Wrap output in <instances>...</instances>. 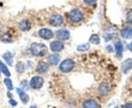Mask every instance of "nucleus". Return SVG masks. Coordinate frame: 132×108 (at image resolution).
<instances>
[{"instance_id":"f257e3e1","label":"nucleus","mask_w":132,"mask_h":108,"mask_svg":"<svg viewBox=\"0 0 132 108\" xmlns=\"http://www.w3.org/2000/svg\"><path fill=\"white\" fill-rule=\"evenodd\" d=\"M30 51L32 54L36 56H44L47 53L48 49L45 45L43 44L34 43L31 45Z\"/></svg>"},{"instance_id":"f03ea898","label":"nucleus","mask_w":132,"mask_h":108,"mask_svg":"<svg viewBox=\"0 0 132 108\" xmlns=\"http://www.w3.org/2000/svg\"><path fill=\"white\" fill-rule=\"evenodd\" d=\"M75 67V62L71 59H66L61 63L60 69L63 73H69Z\"/></svg>"},{"instance_id":"7ed1b4c3","label":"nucleus","mask_w":132,"mask_h":108,"mask_svg":"<svg viewBox=\"0 0 132 108\" xmlns=\"http://www.w3.org/2000/svg\"><path fill=\"white\" fill-rule=\"evenodd\" d=\"M69 20L73 23H78L83 20V14L80 10H72L69 15Z\"/></svg>"},{"instance_id":"20e7f679","label":"nucleus","mask_w":132,"mask_h":108,"mask_svg":"<svg viewBox=\"0 0 132 108\" xmlns=\"http://www.w3.org/2000/svg\"><path fill=\"white\" fill-rule=\"evenodd\" d=\"M44 79L41 77H34L31 78L30 86L32 89H40L44 84Z\"/></svg>"},{"instance_id":"39448f33","label":"nucleus","mask_w":132,"mask_h":108,"mask_svg":"<svg viewBox=\"0 0 132 108\" xmlns=\"http://www.w3.org/2000/svg\"><path fill=\"white\" fill-rule=\"evenodd\" d=\"M63 17L60 14L53 15L49 19V24L53 27L60 26L63 23Z\"/></svg>"},{"instance_id":"423d86ee","label":"nucleus","mask_w":132,"mask_h":108,"mask_svg":"<svg viewBox=\"0 0 132 108\" xmlns=\"http://www.w3.org/2000/svg\"><path fill=\"white\" fill-rule=\"evenodd\" d=\"M38 34L40 37L44 40H50L53 37V32L51 29H42L39 30Z\"/></svg>"},{"instance_id":"0eeeda50","label":"nucleus","mask_w":132,"mask_h":108,"mask_svg":"<svg viewBox=\"0 0 132 108\" xmlns=\"http://www.w3.org/2000/svg\"><path fill=\"white\" fill-rule=\"evenodd\" d=\"M56 36L60 40H67L70 37V32L67 29H60L56 32Z\"/></svg>"},{"instance_id":"6e6552de","label":"nucleus","mask_w":132,"mask_h":108,"mask_svg":"<svg viewBox=\"0 0 132 108\" xmlns=\"http://www.w3.org/2000/svg\"><path fill=\"white\" fill-rule=\"evenodd\" d=\"M121 69L123 73H127L132 69V58H128L125 60L121 64Z\"/></svg>"},{"instance_id":"1a4fd4ad","label":"nucleus","mask_w":132,"mask_h":108,"mask_svg":"<svg viewBox=\"0 0 132 108\" xmlns=\"http://www.w3.org/2000/svg\"><path fill=\"white\" fill-rule=\"evenodd\" d=\"M50 47L52 51L60 52L64 47V44L61 41H54L50 44Z\"/></svg>"},{"instance_id":"9d476101","label":"nucleus","mask_w":132,"mask_h":108,"mask_svg":"<svg viewBox=\"0 0 132 108\" xmlns=\"http://www.w3.org/2000/svg\"><path fill=\"white\" fill-rule=\"evenodd\" d=\"M121 35L124 38L130 39L132 38V28L130 27H126L120 31Z\"/></svg>"},{"instance_id":"9b49d317","label":"nucleus","mask_w":132,"mask_h":108,"mask_svg":"<svg viewBox=\"0 0 132 108\" xmlns=\"http://www.w3.org/2000/svg\"><path fill=\"white\" fill-rule=\"evenodd\" d=\"M16 91H17L18 94L19 96H20V99H21V102L23 104H27L29 100V96L24 91H23L21 89L17 88L16 89Z\"/></svg>"},{"instance_id":"f8f14e48","label":"nucleus","mask_w":132,"mask_h":108,"mask_svg":"<svg viewBox=\"0 0 132 108\" xmlns=\"http://www.w3.org/2000/svg\"><path fill=\"white\" fill-rule=\"evenodd\" d=\"M98 103L93 99L85 100L83 103L84 108H98Z\"/></svg>"},{"instance_id":"ddd939ff","label":"nucleus","mask_w":132,"mask_h":108,"mask_svg":"<svg viewBox=\"0 0 132 108\" xmlns=\"http://www.w3.org/2000/svg\"><path fill=\"white\" fill-rule=\"evenodd\" d=\"M60 60V56L58 54H52V55L49 56L48 58V62L53 65H56L58 64Z\"/></svg>"},{"instance_id":"4468645a","label":"nucleus","mask_w":132,"mask_h":108,"mask_svg":"<svg viewBox=\"0 0 132 108\" xmlns=\"http://www.w3.org/2000/svg\"><path fill=\"white\" fill-rule=\"evenodd\" d=\"M30 27H31V24L28 20H23L19 24V28L22 31H27L30 29Z\"/></svg>"},{"instance_id":"2eb2a0df","label":"nucleus","mask_w":132,"mask_h":108,"mask_svg":"<svg viewBox=\"0 0 132 108\" xmlns=\"http://www.w3.org/2000/svg\"><path fill=\"white\" fill-rule=\"evenodd\" d=\"M49 69L47 63L44 62H40L37 66V71L40 73H45Z\"/></svg>"},{"instance_id":"dca6fc26","label":"nucleus","mask_w":132,"mask_h":108,"mask_svg":"<svg viewBox=\"0 0 132 108\" xmlns=\"http://www.w3.org/2000/svg\"><path fill=\"white\" fill-rule=\"evenodd\" d=\"M109 91H110L109 86L108 85V84L106 83L101 84L98 87L99 93H100V94H101V95H103V96L107 95L108 94Z\"/></svg>"},{"instance_id":"f3484780","label":"nucleus","mask_w":132,"mask_h":108,"mask_svg":"<svg viewBox=\"0 0 132 108\" xmlns=\"http://www.w3.org/2000/svg\"><path fill=\"white\" fill-rule=\"evenodd\" d=\"M115 47L116 50L117 54L118 56H121L123 52V45L120 41H117L115 43Z\"/></svg>"},{"instance_id":"a211bd4d","label":"nucleus","mask_w":132,"mask_h":108,"mask_svg":"<svg viewBox=\"0 0 132 108\" xmlns=\"http://www.w3.org/2000/svg\"><path fill=\"white\" fill-rule=\"evenodd\" d=\"M3 58L7 62V64L9 65L10 66L12 65V63H13V58H12V56L10 52H7L5 53L3 55Z\"/></svg>"},{"instance_id":"6ab92c4d","label":"nucleus","mask_w":132,"mask_h":108,"mask_svg":"<svg viewBox=\"0 0 132 108\" xmlns=\"http://www.w3.org/2000/svg\"><path fill=\"white\" fill-rule=\"evenodd\" d=\"M0 70L7 77H10L11 76V73H10L9 70L8 69V68L5 65V64L3 62H2L1 60H0Z\"/></svg>"},{"instance_id":"aec40b11","label":"nucleus","mask_w":132,"mask_h":108,"mask_svg":"<svg viewBox=\"0 0 132 108\" xmlns=\"http://www.w3.org/2000/svg\"><path fill=\"white\" fill-rule=\"evenodd\" d=\"M89 41L92 44H95V45H98L101 42V40H100V38H99L97 34H94L91 36V37L89 38Z\"/></svg>"},{"instance_id":"412c9836","label":"nucleus","mask_w":132,"mask_h":108,"mask_svg":"<svg viewBox=\"0 0 132 108\" xmlns=\"http://www.w3.org/2000/svg\"><path fill=\"white\" fill-rule=\"evenodd\" d=\"M90 48V45L89 44H82V45H79L77 47V51L78 52H85L87 51V50H89Z\"/></svg>"},{"instance_id":"4be33fe9","label":"nucleus","mask_w":132,"mask_h":108,"mask_svg":"<svg viewBox=\"0 0 132 108\" xmlns=\"http://www.w3.org/2000/svg\"><path fill=\"white\" fill-rule=\"evenodd\" d=\"M16 71L18 72V73H23L25 69V64H24L23 62H20L16 64Z\"/></svg>"},{"instance_id":"5701e85b","label":"nucleus","mask_w":132,"mask_h":108,"mask_svg":"<svg viewBox=\"0 0 132 108\" xmlns=\"http://www.w3.org/2000/svg\"><path fill=\"white\" fill-rule=\"evenodd\" d=\"M4 83H5V84L6 85V86H7V89H8L9 90L13 89V86H12V81H11V79H9V78H5Z\"/></svg>"},{"instance_id":"b1692460","label":"nucleus","mask_w":132,"mask_h":108,"mask_svg":"<svg viewBox=\"0 0 132 108\" xmlns=\"http://www.w3.org/2000/svg\"><path fill=\"white\" fill-rule=\"evenodd\" d=\"M126 20L127 22L132 24V9H130L127 12L126 16Z\"/></svg>"},{"instance_id":"393cba45","label":"nucleus","mask_w":132,"mask_h":108,"mask_svg":"<svg viewBox=\"0 0 132 108\" xmlns=\"http://www.w3.org/2000/svg\"><path fill=\"white\" fill-rule=\"evenodd\" d=\"M84 2L87 5H93L97 2V0H84Z\"/></svg>"},{"instance_id":"a878e982","label":"nucleus","mask_w":132,"mask_h":108,"mask_svg":"<svg viewBox=\"0 0 132 108\" xmlns=\"http://www.w3.org/2000/svg\"><path fill=\"white\" fill-rule=\"evenodd\" d=\"M9 103H10V104H11V105H12V106H16L18 104L17 102H16V100H13V99H10Z\"/></svg>"},{"instance_id":"bb28decb","label":"nucleus","mask_w":132,"mask_h":108,"mask_svg":"<svg viewBox=\"0 0 132 108\" xmlns=\"http://www.w3.org/2000/svg\"><path fill=\"white\" fill-rule=\"evenodd\" d=\"M122 108H132L131 104H126L122 106Z\"/></svg>"},{"instance_id":"cd10ccee","label":"nucleus","mask_w":132,"mask_h":108,"mask_svg":"<svg viewBox=\"0 0 132 108\" xmlns=\"http://www.w3.org/2000/svg\"><path fill=\"white\" fill-rule=\"evenodd\" d=\"M128 48L129 51L132 53V42H131L129 45H128Z\"/></svg>"},{"instance_id":"c85d7f7f","label":"nucleus","mask_w":132,"mask_h":108,"mask_svg":"<svg viewBox=\"0 0 132 108\" xmlns=\"http://www.w3.org/2000/svg\"><path fill=\"white\" fill-rule=\"evenodd\" d=\"M30 108H36V105H32L30 107Z\"/></svg>"},{"instance_id":"c756f323","label":"nucleus","mask_w":132,"mask_h":108,"mask_svg":"<svg viewBox=\"0 0 132 108\" xmlns=\"http://www.w3.org/2000/svg\"><path fill=\"white\" fill-rule=\"evenodd\" d=\"M0 75H1V74H0Z\"/></svg>"}]
</instances>
